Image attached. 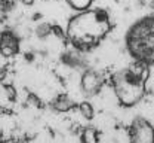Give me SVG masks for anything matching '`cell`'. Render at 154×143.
Here are the masks:
<instances>
[{"instance_id": "cell-5", "label": "cell", "mask_w": 154, "mask_h": 143, "mask_svg": "<svg viewBox=\"0 0 154 143\" xmlns=\"http://www.w3.org/2000/svg\"><path fill=\"white\" fill-rule=\"evenodd\" d=\"M104 85V78L96 70H85L80 78V88L86 96H95Z\"/></svg>"}, {"instance_id": "cell-9", "label": "cell", "mask_w": 154, "mask_h": 143, "mask_svg": "<svg viewBox=\"0 0 154 143\" xmlns=\"http://www.w3.org/2000/svg\"><path fill=\"white\" fill-rule=\"evenodd\" d=\"M65 2L71 9H74V11H77V14H80V12L89 11L94 0H65Z\"/></svg>"}, {"instance_id": "cell-3", "label": "cell", "mask_w": 154, "mask_h": 143, "mask_svg": "<svg viewBox=\"0 0 154 143\" xmlns=\"http://www.w3.org/2000/svg\"><path fill=\"white\" fill-rule=\"evenodd\" d=\"M126 48L136 63L154 66V17H144L126 33Z\"/></svg>"}, {"instance_id": "cell-10", "label": "cell", "mask_w": 154, "mask_h": 143, "mask_svg": "<svg viewBox=\"0 0 154 143\" xmlns=\"http://www.w3.org/2000/svg\"><path fill=\"white\" fill-rule=\"evenodd\" d=\"M79 110H80V113L86 118V119H92L94 118V107H92V104L88 102H83L79 104Z\"/></svg>"}, {"instance_id": "cell-4", "label": "cell", "mask_w": 154, "mask_h": 143, "mask_svg": "<svg viewBox=\"0 0 154 143\" xmlns=\"http://www.w3.org/2000/svg\"><path fill=\"white\" fill-rule=\"evenodd\" d=\"M129 143H154L153 124L142 116H136L129 127Z\"/></svg>"}, {"instance_id": "cell-8", "label": "cell", "mask_w": 154, "mask_h": 143, "mask_svg": "<svg viewBox=\"0 0 154 143\" xmlns=\"http://www.w3.org/2000/svg\"><path fill=\"white\" fill-rule=\"evenodd\" d=\"M80 143H99V133L94 127H88L80 134Z\"/></svg>"}, {"instance_id": "cell-6", "label": "cell", "mask_w": 154, "mask_h": 143, "mask_svg": "<svg viewBox=\"0 0 154 143\" xmlns=\"http://www.w3.org/2000/svg\"><path fill=\"white\" fill-rule=\"evenodd\" d=\"M19 51V37L14 31H2L0 33V55L12 57Z\"/></svg>"}, {"instance_id": "cell-2", "label": "cell", "mask_w": 154, "mask_h": 143, "mask_svg": "<svg viewBox=\"0 0 154 143\" xmlns=\"http://www.w3.org/2000/svg\"><path fill=\"white\" fill-rule=\"evenodd\" d=\"M148 76L150 67L136 61L116 72L111 78V85L122 106L132 107L138 102H141L145 93V83Z\"/></svg>"}, {"instance_id": "cell-7", "label": "cell", "mask_w": 154, "mask_h": 143, "mask_svg": "<svg viewBox=\"0 0 154 143\" xmlns=\"http://www.w3.org/2000/svg\"><path fill=\"white\" fill-rule=\"evenodd\" d=\"M52 106H54V109L58 110V112H67V110H70V109L74 106V103L71 102V99H70L67 94H59L57 99L54 100Z\"/></svg>"}, {"instance_id": "cell-1", "label": "cell", "mask_w": 154, "mask_h": 143, "mask_svg": "<svg viewBox=\"0 0 154 143\" xmlns=\"http://www.w3.org/2000/svg\"><path fill=\"white\" fill-rule=\"evenodd\" d=\"M111 21L105 11L89 9L74 15L67 25V39L79 51H91L110 33Z\"/></svg>"}, {"instance_id": "cell-11", "label": "cell", "mask_w": 154, "mask_h": 143, "mask_svg": "<svg viewBox=\"0 0 154 143\" xmlns=\"http://www.w3.org/2000/svg\"><path fill=\"white\" fill-rule=\"evenodd\" d=\"M0 143H3V139H2V133H0Z\"/></svg>"}]
</instances>
